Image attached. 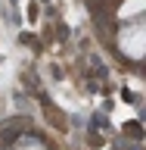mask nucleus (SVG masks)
<instances>
[{
  "mask_svg": "<svg viewBox=\"0 0 146 150\" xmlns=\"http://www.w3.org/2000/svg\"><path fill=\"white\" fill-rule=\"evenodd\" d=\"M28 125H31V122H28V119H19V116H16V119H6V122H3V128H0V138H3V141H13L19 131H28Z\"/></svg>",
  "mask_w": 146,
  "mask_h": 150,
  "instance_id": "f257e3e1",
  "label": "nucleus"
}]
</instances>
